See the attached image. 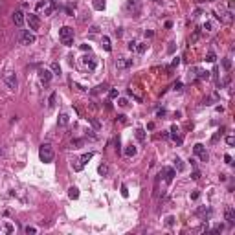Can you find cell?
Segmentation results:
<instances>
[{"label":"cell","instance_id":"cell-1","mask_svg":"<svg viewBox=\"0 0 235 235\" xmlns=\"http://www.w3.org/2000/svg\"><path fill=\"white\" fill-rule=\"evenodd\" d=\"M39 158H40V162H44V164H51L53 162L55 153H53V149H51L50 143H42L39 147Z\"/></svg>","mask_w":235,"mask_h":235},{"label":"cell","instance_id":"cell-2","mask_svg":"<svg viewBox=\"0 0 235 235\" xmlns=\"http://www.w3.org/2000/svg\"><path fill=\"white\" fill-rule=\"evenodd\" d=\"M59 39L65 46H72L73 44V29L70 26H62L59 29Z\"/></svg>","mask_w":235,"mask_h":235},{"label":"cell","instance_id":"cell-3","mask_svg":"<svg viewBox=\"0 0 235 235\" xmlns=\"http://www.w3.org/2000/svg\"><path fill=\"white\" fill-rule=\"evenodd\" d=\"M4 83H6V87L9 88V90H17L18 88V77H17V73L15 72H6L4 73Z\"/></svg>","mask_w":235,"mask_h":235},{"label":"cell","instance_id":"cell-4","mask_svg":"<svg viewBox=\"0 0 235 235\" xmlns=\"http://www.w3.org/2000/svg\"><path fill=\"white\" fill-rule=\"evenodd\" d=\"M175 176H176V171L171 169V167H162V169H160V173H158V178H164L165 184H171Z\"/></svg>","mask_w":235,"mask_h":235},{"label":"cell","instance_id":"cell-5","mask_svg":"<svg viewBox=\"0 0 235 235\" xmlns=\"http://www.w3.org/2000/svg\"><path fill=\"white\" fill-rule=\"evenodd\" d=\"M18 39H20V42H22L24 46H29V44H33V42L37 40V37L31 33L29 29H22V31H20V37H18Z\"/></svg>","mask_w":235,"mask_h":235},{"label":"cell","instance_id":"cell-6","mask_svg":"<svg viewBox=\"0 0 235 235\" xmlns=\"http://www.w3.org/2000/svg\"><path fill=\"white\" fill-rule=\"evenodd\" d=\"M125 9L129 11L131 15H138L142 11V4H140V0H127V4H125Z\"/></svg>","mask_w":235,"mask_h":235},{"label":"cell","instance_id":"cell-7","mask_svg":"<svg viewBox=\"0 0 235 235\" xmlns=\"http://www.w3.org/2000/svg\"><path fill=\"white\" fill-rule=\"evenodd\" d=\"M26 22H28L29 29H39V28H40V18H39L35 13H28V15H26Z\"/></svg>","mask_w":235,"mask_h":235},{"label":"cell","instance_id":"cell-8","mask_svg":"<svg viewBox=\"0 0 235 235\" xmlns=\"http://www.w3.org/2000/svg\"><path fill=\"white\" fill-rule=\"evenodd\" d=\"M195 215H197L200 220H208V219L211 217V209H209L208 206H198V208L195 209Z\"/></svg>","mask_w":235,"mask_h":235},{"label":"cell","instance_id":"cell-9","mask_svg":"<svg viewBox=\"0 0 235 235\" xmlns=\"http://www.w3.org/2000/svg\"><path fill=\"white\" fill-rule=\"evenodd\" d=\"M51 77H53L51 70H48V68H39V79H40L42 84H48L51 81Z\"/></svg>","mask_w":235,"mask_h":235},{"label":"cell","instance_id":"cell-10","mask_svg":"<svg viewBox=\"0 0 235 235\" xmlns=\"http://www.w3.org/2000/svg\"><path fill=\"white\" fill-rule=\"evenodd\" d=\"M193 153H195V156H198L202 160V162H208V153H206V149H204V145H202V143H197L193 147Z\"/></svg>","mask_w":235,"mask_h":235},{"label":"cell","instance_id":"cell-11","mask_svg":"<svg viewBox=\"0 0 235 235\" xmlns=\"http://www.w3.org/2000/svg\"><path fill=\"white\" fill-rule=\"evenodd\" d=\"M171 138H173V142L176 145H182V136H180V129H178L176 125L171 127Z\"/></svg>","mask_w":235,"mask_h":235},{"label":"cell","instance_id":"cell-12","mask_svg":"<svg viewBox=\"0 0 235 235\" xmlns=\"http://www.w3.org/2000/svg\"><path fill=\"white\" fill-rule=\"evenodd\" d=\"M224 219H226V222L230 224V226H233L235 224V209L233 208H226L224 209Z\"/></svg>","mask_w":235,"mask_h":235},{"label":"cell","instance_id":"cell-13","mask_svg":"<svg viewBox=\"0 0 235 235\" xmlns=\"http://www.w3.org/2000/svg\"><path fill=\"white\" fill-rule=\"evenodd\" d=\"M13 22H15V26L22 28V26H24V22H26L24 13H22V11H15V13H13Z\"/></svg>","mask_w":235,"mask_h":235},{"label":"cell","instance_id":"cell-14","mask_svg":"<svg viewBox=\"0 0 235 235\" xmlns=\"http://www.w3.org/2000/svg\"><path fill=\"white\" fill-rule=\"evenodd\" d=\"M116 68L117 70H125V68H129V66H132V59H117L116 62Z\"/></svg>","mask_w":235,"mask_h":235},{"label":"cell","instance_id":"cell-15","mask_svg":"<svg viewBox=\"0 0 235 235\" xmlns=\"http://www.w3.org/2000/svg\"><path fill=\"white\" fill-rule=\"evenodd\" d=\"M193 72L197 73V79H200V81H208L209 79V72H206V70H200V68H193Z\"/></svg>","mask_w":235,"mask_h":235},{"label":"cell","instance_id":"cell-16","mask_svg":"<svg viewBox=\"0 0 235 235\" xmlns=\"http://www.w3.org/2000/svg\"><path fill=\"white\" fill-rule=\"evenodd\" d=\"M136 153H138V149H136V145H132V143H129L125 147V156H136Z\"/></svg>","mask_w":235,"mask_h":235},{"label":"cell","instance_id":"cell-17","mask_svg":"<svg viewBox=\"0 0 235 235\" xmlns=\"http://www.w3.org/2000/svg\"><path fill=\"white\" fill-rule=\"evenodd\" d=\"M92 6H94V9H98V11H103L106 2H105V0H92Z\"/></svg>","mask_w":235,"mask_h":235},{"label":"cell","instance_id":"cell-18","mask_svg":"<svg viewBox=\"0 0 235 235\" xmlns=\"http://www.w3.org/2000/svg\"><path fill=\"white\" fill-rule=\"evenodd\" d=\"M101 46H103V50H105V51H112V46H110V39L106 37V35H105V37L101 39Z\"/></svg>","mask_w":235,"mask_h":235},{"label":"cell","instance_id":"cell-19","mask_svg":"<svg viewBox=\"0 0 235 235\" xmlns=\"http://www.w3.org/2000/svg\"><path fill=\"white\" fill-rule=\"evenodd\" d=\"M68 121H70V117H68V114H61V116H59V120H57V123H59V127H66V125H68Z\"/></svg>","mask_w":235,"mask_h":235},{"label":"cell","instance_id":"cell-20","mask_svg":"<svg viewBox=\"0 0 235 235\" xmlns=\"http://www.w3.org/2000/svg\"><path fill=\"white\" fill-rule=\"evenodd\" d=\"M68 197H70L72 200H76V198H79V189H77V187H73V186H72V187L68 189Z\"/></svg>","mask_w":235,"mask_h":235},{"label":"cell","instance_id":"cell-21","mask_svg":"<svg viewBox=\"0 0 235 235\" xmlns=\"http://www.w3.org/2000/svg\"><path fill=\"white\" fill-rule=\"evenodd\" d=\"M173 162H175V169H176V171H184V169H186V165H184V162H182V160H180L178 156H176V158L173 160Z\"/></svg>","mask_w":235,"mask_h":235},{"label":"cell","instance_id":"cell-22","mask_svg":"<svg viewBox=\"0 0 235 235\" xmlns=\"http://www.w3.org/2000/svg\"><path fill=\"white\" fill-rule=\"evenodd\" d=\"M134 134H136V140L138 142H145V131L143 129H136Z\"/></svg>","mask_w":235,"mask_h":235},{"label":"cell","instance_id":"cell-23","mask_svg":"<svg viewBox=\"0 0 235 235\" xmlns=\"http://www.w3.org/2000/svg\"><path fill=\"white\" fill-rule=\"evenodd\" d=\"M92 158H94V153H87V154L81 156L79 162H81V165H84V164H88V160H92Z\"/></svg>","mask_w":235,"mask_h":235},{"label":"cell","instance_id":"cell-24","mask_svg":"<svg viewBox=\"0 0 235 235\" xmlns=\"http://www.w3.org/2000/svg\"><path fill=\"white\" fill-rule=\"evenodd\" d=\"M200 35H202V31L200 29H195V33L193 35H191V39H189V42H191V44H195V42L200 39Z\"/></svg>","mask_w":235,"mask_h":235},{"label":"cell","instance_id":"cell-25","mask_svg":"<svg viewBox=\"0 0 235 235\" xmlns=\"http://www.w3.org/2000/svg\"><path fill=\"white\" fill-rule=\"evenodd\" d=\"M83 62H84V65H87L90 70H94L95 66H98V65H95V61H94V59H88V57H84V59H83Z\"/></svg>","mask_w":235,"mask_h":235},{"label":"cell","instance_id":"cell-26","mask_svg":"<svg viewBox=\"0 0 235 235\" xmlns=\"http://www.w3.org/2000/svg\"><path fill=\"white\" fill-rule=\"evenodd\" d=\"M138 53H143L145 50H147V44H145V42H136V48H134Z\"/></svg>","mask_w":235,"mask_h":235},{"label":"cell","instance_id":"cell-27","mask_svg":"<svg viewBox=\"0 0 235 235\" xmlns=\"http://www.w3.org/2000/svg\"><path fill=\"white\" fill-rule=\"evenodd\" d=\"M51 73H53V76H59V73H61V66H59V62H51Z\"/></svg>","mask_w":235,"mask_h":235},{"label":"cell","instance_id":"cell-28","mask_svg":"<svg viewBox=\"0 0 235 235\" xmlns=\"http://www.w3.org/2000/svg\"><path fill=\"white\" fill-rule=\"evenodd\" d=\"M222 66H224V70H231V59L230 57H226V59H222Z\"/></svg>","mask_w":235,"mask_h":235},{"label":"cell","instance_id":"cell-29","mask_svg":"<svg viewBox=\"0 0 235 235\" xmlns=\"http://www.w3.org/2000/svg\"><path fill=\"white\" fill-rule=\"evenodd\" d=\"M222 131H224V129H220V131H217L215 134H213V136H211V143H217V142L220 140V136H222Z\"/></svg>","mask_w":235,"mask_h":235},{"label":"cell","instance_id":"cell-30","mask_svg":"<svg viewBox=\"0 0 235 235\" xmlns=\"http://www.w3.org/2000/svg\"><path fill=\"white\" fill-rule=\"evenodd\" d=\"M206 61H208V62H215V61H217V55H215V51H208V55H206Z\"/></svg>","mask_w":235,"mask_h":235},{"label":"cell","instance_id":"cell-31","mask_svg":"<svg viewBox=\"0 0 235 235\" xmlns=\"http://www.w3.org/2000/svg\"><path fill=\"white\" fill-rule=\"evenodd\" d=\"M83 143H84V140H72V143H70V145H72V149H79Z\"/></svg>","mask_w":235,"mask_h":235},{"label":"cell","instance_id":"cell-32","mask_svg":"<svg viewBox=\"0 0 235 235\" xmlns=\"http://www.w3.org/2000/svg\"><path fill=\"white\" fill-rule=\"evenodd\" d=\"M98 171H99V175H103V176H105L106 173H109V167H106V165L103 164V165H99V167H98Z\"/></svg>","mask_w":235,"mask_h":235},{"label":"cell","instance_id":"cell-33","mask_svg":"<svg viewBox=\"0 0 235 235\" xmlns=\"http://www.w3.org/2000/svg\"><path fill=\"white\" fill-rule=\"evenodd\" d=\"M90 123H92V127H94L95 131H99V127H101V125H99V121L95 120V117H90Z\"/></svg>","mask_w":235,"mask_h":235},{"label":"cell","instance_id":"cell-34","mask_svg":"<svg viewBox=\"0 0 235 235\" xmlns=\"http://www.w3.org/2000/svg\"><path fill=\"white\" fill-rule=\"evenodd\" d=\"M24 231H26L28 235H29V233L33 235V233H37V228H35V226H26V228H24Z\"/></svg>","mask_w":235,"mask_h":235},{"label":"cell","instance_id":"cell-35","mask_svg":"<svg viewBox=\"0 0 235 235\" xmlns=\"http://www.w3.org/2000/svg\"><path fill=\"white\" fill-rule=\"evenodd\" d=\"M202 29H206V31H213V24L209 22V20H206L204 26H202Z\"/></svg>","mask_w":235,"mask_h":235},{"label":"cell","instance_id":"cell-36","mask_svg":"<svg viewBox=\"0 0 235 235\" xmlns=\"http://www.w3.org/2000/svg\"><path fill=\"white\" fill-rule=\"evenodd\" d=\"M222 230H224V226H222V224H217V226L211 230V233H222Z\"/></svg>","mask_w":235,"mask_h":235},{"label":"cell","instance_id":"cell-37","mask_svg":"<svg viewBox=\"0 0 235 235\" xmlns=\"http://www.w3.org/2000/svg\"><path fill=\"white\" fill-rule=\"evenodd\" d=\"M53 105H55V94H51V95H50V99H48V106H50V109H51Z\"/></svg>","mask_w":235,"mask_h":235},{"label":"cell","instance_id":"cell-38","mask_svg":"<svg viewBox=\"0 0 235 235\" xmlns=\"http://www.w3.org/2000/svg\"><path fill=\"white\" fill-rule=\"evenodd\" d=\"M165 224H167V226H173V224H175V217H173V215H169V217L165 219Z\"/></svg>","mask_w":235,"mask_h":235},{"label":"cell","instance_id":"cell-39","mask_svg":"<svg viewBox=\"0 0 235 235\" xmlns=\"http://www.w3.org/2000/svg\"><path fill=\"white\" fill-rule=\"evenodd\" d=\"M121 197H125V198L129 197V189H127V186H125V184L121 186Z\"/></svg>","mask_w":235,"mask_h":235},{"label":"cell","instance_id":"cell-40","mask_svg":"<svg viewBox=\"0 0 235 235\" xmlns=\"http://www.w3.org/2000/svg\"><path fill=\"white\" fill-rule=\"evenodd\" d=\"M48 2H50V0H48ZM48 2H46V0H44V2H39V4H37V11H40V9H44V7L48 6Z\"/></svg>","mask_w":235,"mask_h":235},{"label":"cell","instance_id":"cell-41","mask_svg":"<svg viewBox=\"0 0 235 235\" xmlns=\"http://www.w3.org/2000/svg\"><path fill=\"white\" fill-rule=\"evenodd\" d=\"M109 98H110V99H114V98H117V90H116V88H112V90H109Z\"/></svg>","mask_w":235,"mask_h":235},{"label":"cell","instance_id":"cell-42","mask_svg":"<svg viewBox=\"0 0 235 235\" xmlns=\"http://www.w3.org/2000/svg\"><path fill=\"white\" fill-rule=\"evenodd\" d=\"M165 114H167V110H165V109H158V110H156V116H158V117H164Z\"/></svg>","mask_w":235,"mask_h":235},{"label":"cell","instance_id":"cell-43","mask_svg":"<svg viewBox=\"0 0 235 235\" xmlns=\"http://www.w3.org/2000/svg\"><path fill=\"white\" fill-rule=\"evenodd\" d=\"M191 178H193V180H198V178H200V171H197V169H195L193 173H191Z\"/></svg>","mask_w":235,"mask_h":235},{"label":"cell","instance_id":"cell-44","mask_svg":"<svg viewBox=\"0 0 235 235\" xmlns=\"http://www.w3.org/2000/svg\"><path fill=\"white\" fill-rule=\"evenodd\" d=\"M235 9V0H228V11H233Z\"/></svg>","mask_w":235,"mask_h":235},{"label":"cell","instance_id":"cell-45","mask_svg":"<svg viewBox=\"0 0 235 235\" xmlns=\"http://www.w3.org/2000/svg\"><path fill=\"white\" fill-rule=\"evenodd\" d=\"M173 88H175V90H182V81H176V83L173 84Z\"/></svg>","mask_w":235,"mask_h":235},{"label":"cell","instance_id":"cell-46","mask_svg":"<svg viewBox=\"0 0 235 235\" xmlns=\"http://www.w3.org/2000/svg\"><path fill=\"white\" fill-rule=\"evenodd\" d=\"M226 143H228V145H233V143H235V138H233V136H228V138H226Z\"/></svg>","mask_w":235,"mask_h":235},{"label":"cell","instance_id":"cell-47","mask_svg":"<svg viewBox=\"0 0 235 235\" xmlns=\"http://www.w3.org/2000/svg\"><path fill=\"white\" fill-rule=\"evenodd\" d=\"M224 162H226L228 165H231V164H233V162H231V156H230V154H226V156H224Z\"/></svg>","mask_w":235,"mask_h":235},{"label":"cell","instance_id":"cell-48","mask_svg":"<svg viewBox=\"0 0 235 235\" xmlns=\"http://www.w3.org/2000/svg\"><path fill=\"white\" fill-rule=\"evenodd\" d=\"M198 197H200V193H198V191L195 189V191H193V193H191V198H193V200H197Z\"/></svg>","mask_w":235,"mask_h":235},{"label":"cell","instance_id":"cell-49","mask_svg":"<svg viewBox=\"0 0 235 235\" xmlns=\"http://www.w3.org/2000/svg\"><path fill=\"white\" fill-rule=\"evenodd\" d=\"M117 105H120V106H127V105H129V101H127V99H120V101H117Z\"/></svg>","mask_w":235,"mask_h":235},{"label":"cell","instance_id":"cell-50","mask_svg":"<svg viewBox=\"0 0 235 235\" xmlns=\"http://www.w3.org/2000/svg\"><path fill=\"white\" fill-rule=\"evenodd\" d=\"M202 15V9H195V11H193V17L197 18V17H200Z\"/></svg>","mask_w":235,"mask_h":235},{"label":"cell","instance_id":"cell-51","mask_svg":"<svg viewBox=\"0 0 235 235\" xmlns=\"http://www.w3.org/2000/svg\"><path fill=\"white\" fill-rule=\"evenodd\" d=\"M134 48H136V40H131V42H129V50L132 51Z\"/></svg>","mask_w":235,"mask_h":235},{"label":"cell","instance_id":"cell-52","mask_svg":"<svg viewBox=\"0 0 235 235\" xmlns=\"http://www.w3.org/2000/svg\"><path fill=\"white\" fill-rule=\"evenodd\" d=\"M81 50H83V51H87V50L90 51V44H81Z\"/></svg>","mask_w":235,"mask_h":235},{"label":"cell","instance_id":"cell-53","mask_svg":"<svg viewBox=\"0 0 235 235\" xmlns=\"http://www.w3.org/2000/svg\"><path fill=\"white\" fill-rule=\"evenodd\" d=\"M153 35H154V33H153L151 29H145V37H153Z\"/></svg>","mask_w":235,"mask_h":235},{"label":"cell","instance_id":"cell-54","mask_svg":"<svg viewBox=\"0 0 235 235\" xmlns=\"http://www.w3.org/2000/svg\"><path fill=\"white\" fill-rule=\"evenodd\" d=\"M175 51V42H171V44H169V53H173Z\"/></svg>","mask_w":235,"mask_h":235},{"label":"cell","instance_id":"cell-55","mask_svg":"<svg viewBox=\"0 0 235 235\" xmlns=\"http://www.w3.org/2000/svg\"><path fill=\"white\" fill-rule=\"evenodd\" d=\"M6 231H7V233L13 231V226H11V224H6Z\"/></svg>","mask_w":235,"mask_h":235},{"label":"cell","instance_id":"cell-56","mask_svg":"<svg viewBox=\"0 0 235 235\" xmlns=\"http://www.w3.org/2000/svg\"><path fill=\"white\" fill-rule=\"evenodd\" d=\"M117 120H120V123H125V121H127V120H125V116H123V114H121V116H117Z\"/></svg>","mask_w":235,"mask_h":235},{"label":"cell","instance_id":"cell-57","mask_svg":"<svg viewBox=\"0 0 235 235\" xmlns=\"http://www.w3.org/2000/svg\"><path fill=\"white\" fill-rule=\"evenodd\" d=\"M106 88H109L106 84H99V87H98V90H106Z\"/></svg>","mask_w":235,"mask_h":235},{"label":"cell","instance_id":"cell-58","mask_svg":"<svg viewBox=\"0 0 235 235\" xmlns=\"http://www.w3.org/2000/svg\"><path fill=\"white\" fill-rule=\"evenodd\" d=\"M50 2H57V0H50Z\"/></svg>","mask_w":235,"mask_h":235},{"label":"cell","instance_id":"cell-59","mask_svg":"<svg viewBox=\"0 0 235 235\" xmlns=\"http://www.w3.org/2000/svg\"><path fill=\"white\" fill-rule=\"evenodd\" d=\"M0 154H2V149H0Z\"/></svg>","mask_w":235,"mask_h":235},{"label":"cell","instance_id":"cell-60","mask_svg":"<svg viewBox=\"0 0 235 235\" xmlns=\"http://www.w3.org/2000/svg\"><path fill=\"white\" fill-rule=\"evenodd\" d=\"M154 2H158V0H154Z\"/></svg>","mask_w":235,"mask_h":235}]
</instances>
